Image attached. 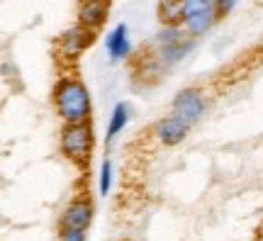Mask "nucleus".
<instances>
[{"instance_id": "obj_1", "label": "nucleus", "mask_w": 263, "mask_h": 241, "mask_svg": "<svg viewBox=\"0 0 263 241\" xmlns=\"http://www.w3.org/2000/svg\"><path fill=\"white\" fill-rule=\"evenodd\" d=\"M51 105L61 124H78V122L93 120V95L78 76L59 78L51 90Z\"/></svg>"}, {"instance_id": "obj_2", "label": "nucleus", "mask_w": 263, "mask_h": 241, "mask_svg": "<svg viewBox=\"0 0 263 241\" xmlns=\"http://www.w3.org/2000/svg\"><path fill=\"white\" fill-rule=\"evenodd\" d=\"M95 151V129L93 122L61 124L59 129V154L71 161L73 166H88Z\"/></svg>"}, {"instance_id": "obj_3", "label": "nucleus", "mask_w": 263, "mask_h": 241, "mask_svg": "<svg viewBox=\"0 0 263 241\" xmlns=\"http://www.w3.org/2000/svg\"><path fill=\"white\" fill-rule=\"evenodd\" d=\"M215 0H180V27L193 39L210 34L217 25Z\"/></svg>"}, {"instance_id": "obj_4", "label": "nucleus", "mask_w": 263, "mask_h": 241, "mask_svg": "<svg viewBox=\"0 0 263 241\" xmlns=\"http://www.w3.org/2000/svg\"><path fill=\"white\" fill-rule=\"evenodd\" d=\"M205 112H207V95L195 85L180 88L178 93L173 95V100H171V115L180 117L188 127H195L197 122L205 117Z\"/></svg>"}, {"instance_id": "obj_5", "label": "nucleus", "mask_w": 263, "mask_h": 241, "mask_svg": "<svg viewBox=\"0 0 263 241\" xmlns=\"http://www.w3.org/2000/svg\"><path fill=\"white\" fill-rule=\"evenodd\" d=\"M95 205L88 195H78L59 214V229H85L93 224Z\"/></svg>"}, {"instance_id": "obj_6", "label": "nucleus", "mask_w": 263, "mask_h": 241, "mask_svg": "<svg viewBox=\"0 0 263 241\" xmlns=\"http://www.w3.org/2000/svg\"><path fill=\"white\" fill-rule=\"evenodd\" d=\"M90 39H93V32L78 27V25L64 29V32L59 34V39H57L59 56L66 59V61H76V59H81V56L85 54V49L90 47Z\"/></svg>"}, {"instance_id": "obj_7", "label": "nucleus", "mask_w": 263, "mask_h": 241, "mask_svg": "<svg viewBox=\"0 0 263 241\" xmlns=\"http://www.w3.org/2000/svg\"><path fill=\"white\" fill-rule=\"evenodd\" d=\"M110 17V0H78L76 8V25L88 29V32H98Z\"/></svg>"}, {"instance_id": "obj_8", "label": "nucleus", "mask_w": 263, "mask_h": 241, "mask_svg": "<svg viewBox=\"0 0 263 241\" xmlns=\"http://www.w3.org/2000/svg\"><path fill=\"white\" fill-rule=\"evenodd\" d=\"M193 127H188L185 122L180 120V117H176V115H166V117H161L156 124H154V139L159 141L161 146H180L183 141L188 139V134Z\"/></svg>"}, {"instance_id": "obj_9", "label": "nucleus", "mask_w": 263, "mask_h": 241, "mask_svg": "<svg viewBox=\"0 0 263 241\" xmlns=\"http://www.w3.org/2000/svg\"><path fill=\"white\" fill-rule=\"evenodd\" d=\"M134 51V44H132V34L129 27L124 22H117L107 34H105V54L110 61H127Z\"/></svg>"}, {"instance_id": "obj_10", "label": "nucleus", "mask_w": 263, "mask_h": 241, "mask_svg": "<svg viewBox=\"0 0 263 241\" xmlns=\"http://www.w3.org/2000/svg\"><path fill=\"white\" fill-rule=\"evenodd\" d=\"M195 44H197V39L183 37L180 42H176V44L159 47L156 49V54H154V64H156L159 71H168V68H173V66H178L180 61H185V59L193 54Z\"/></svg>"}, {"instance_id": "obj_11", "label": "nucleus", "mask_w": 263, "mask_h": 241, "mask_svg": "<svg viewBox=\"0 0 263 241\" xmlns=\"http://www.w3.org/2000/svg\"><path fill=\"white\" fill-rule=\"evenodd\" d=\"M129 120H132V105L127 100H120L112 107L110 120H107V129H105V139H107V144H110L117 134H122V132L127 129Z\"/></svg>"}, {"instance_id": "obj_12", "label": "nucleus", "mask_w": 263, "mask_h": 241, "mask_svg": "<svg viewBox=\"0 0 263 241\" xmlns=\"http://www.w3.org/2000/svg\"><path fill=\"white\" fill-rule=\"evenodd\" d=\"M156 15L161 25H180V0H161Z\"/></svg>"}, {"instance_id": "obj_13", "label": "nucleus", "mask_w": 263, "mask_h": 241, "mask_svg": "<svg viewBox=\"0 0 263 241\" xmlns=\"http://www.w3.org/2000/svg\"><path fill=\"white\" fill-rule=\"evenodd\" d=\"M115 183V163L110 158H103V163L98 168V193L100 195H110Z\"/></svg>"}, {"instance_id": "obj_14", "label": "nucleus", "mask_w": 263, "mask_h": 241, "mask_svg": "<svg viewBox=\"0 0 263 241\" xmlns=\"http://www.w3.org/2000/svg\"><path fill=\"white\" fill-rule=\"evenodd\" d=\"M183 37H188V34H185V29L180 27V25H161L159 34H156V49L176 44V42H180Z\"/></svg>"}, {"instance_id": "obj_15", "label": "nucleus", "mask_w": 263, "mask_h": 241, "mask_svg": "<svg viewBox=\"0 0 263 241\" xmlns=\"http://www.w3.org/2000/svg\"><path fill=\"white\" fill-rule=\"evenodd\" d=\"M239 5V0H215V10H217V17L224 20L229 17L232 12H234V8Z\"/></svg>"}, {"instance_id": "obj_16", "label": "nucleus", "mask_w": 263, "mask_h": 241, "mask_svg": "<svg viewBox=\"0 0 263 241\" xmlns=\"http://www.w3.org/2000/svg\"><path fill=\"white\" fill-rule=\"evenodd\" d=\"M57 241H88L85 229H59Z\"/></svg>"}]
</instances>
